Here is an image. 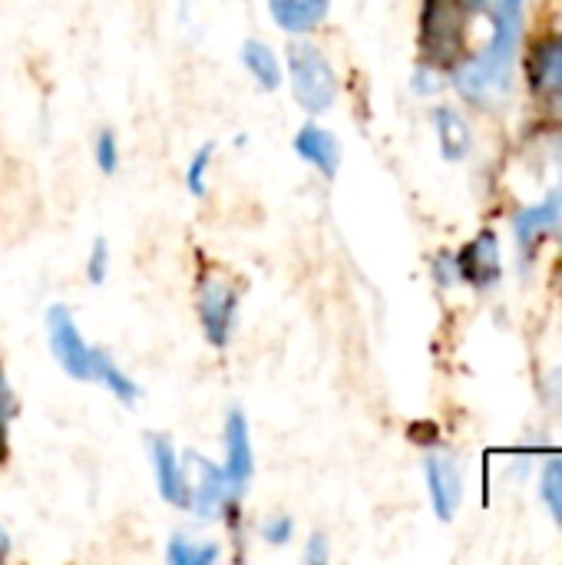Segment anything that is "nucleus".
Segmentation results:
<instances>
[{
  "label": "nucleus",
  "instance_id": "obj_27",
  "mask_svg": "<svg viewBox=\"0 0 562 565\" xmlns=\"http://www.w3.org/2000/svg\"><path fill=\"white\" fill-rule=\"evenodd\" d=\"M7 460V430H0V467Z\"/></svg>",
  "mask_w": 562,
  "mask_h": 565
},
{
  "label": "nucleus",
  "instance_id": "obj_26",
  "mask_svg": "<svg viewBox=\"0 0 562 565\" xmlns=\"http://www.w3.org/2000/svg\"><path fill=\"white\" fill-rule=\"evenodd\" d=\"M7 553H10V536H7V533L0 530V559H3Z\"/></svg>",
  "mask_w": 562,
  "mask_h": 565
},
{
  "label": "nucleus",
  "instance_id": "obj_10",
  "mask_svg": "<svg viewBox=\"0 0 562 565\" xmlns=\"http://www.w3.org/2000/svg\"><path fill=\"white\" fill-rule=\"evenodd\" d=\"M295 152L308 162V166H315L325 179H335L338 175V166H341V142H338V136L335 132H328L325 126H318V122H305L298 132H295Z\"/></svg>",
  "mask_w": 562,
  "mask_h": 565
},
{
  "label": "nucleus",
  "instance_id": "obj_21",
  "mask_svg": "<svg viewBox=\"0 0 562 565\" xmlns=\"http://www.w3.org/2000/svg\"><path fill=\"white\" fill-rule=\"evenodd\" d=\"M93 156H96V166H99L103 175H113L119 169V146H116V132L113 129H99Z\"/></svg>",
  "mask_w": 562,
  "mask_h": 565
},
{
  "label": "nucleus",
  "instance_id": "obj_19",
  "mask_svg": "<svg viewBox=\"0 0 562 565\" xmlns=\"http://www.w3.org/2000/svg\"><path fill=\"white\" fill-rule=\"evenodd\" d=\"M212 156H215V142H205V146H199L195 156L189 159L185 189H189V195H195V199H205V192H209V166H212Z\"/></svg>",
  "mask_w": 562,
  "mask_h": 565
},
{
  "label": "nucleus",
  "instance_id": "obj_8",
  "mask_svg": "<svg viewBox=\"0 0 562 565\" xmlns=\"http://www.w3.org/2000/svg\"><path fill=\"white\" fill-rule=\"evenodd\" d=\"M192 463H195V470H199V483L192 487L189 507H192L202 520H215V516L229 513V510L238 503V497L232 493L225 470L215 467V463H209V460L199 457V454H192Z\"/></svg>",
  "mask_w": 562,
  "mask_h": 565
},
{
  "label": "nucleus",
  "instance_id": "obj_4",
  "mask_svg": "<svg viewBox=\"0 0 562 565\" xmlns=\"http://www.w3.org/2000/svg\"><path fill=\"white\" fill-rule=\"evenodd\" d=\"M46 341H50V354L56 358V364L73 377V381H93V354L96 348H89L76 328V318L66 305H53L46 311Z\"/></svg>",
  "mask_w": 562,
  "mask_h": 565
},
{
  "label": "nucleus",
  "instance_id": "obj_2",
  "mask_svg": "<svg viewBox=\"0 0 562 565\" xmlns=\"http://www.w3.org/2000/svg\"><path fill=\"white\" fill-rule=\"evenodd\" d=\"M288 79L295 103L311 116L331 109V103L338 99V73L315 43H288Z\"/></svg>",
  "mask_w": 562,
  "mask_h": 565
},
{
  "label": "nucleus",
  "instance_id": "obj_14",
  "mask_svg": "<svg viewBox=\"0 0 562 565\" xmlns=\"http://www.w3.org/2000/svg\"><path fill=\"white\" fill-rule=\"evenodd\" d=\"M242 66L252 73V79H255L262 89L275 93V89L282 86V63H278L275 50H272L268 43L255 40V36L242 43Z\"/></svg>",
  "mask_w": 562,
  "mask_h": 565
},
{
  "label": "nucleus",
  "instance_id": "obj_5",
  "mask_svg": "<svg viewBox=\"0 0 562 565\" xmlns=\"http://www.w3.org/2000/svg\"><path fill=\"white\" fill-rule=\"evenodd\" d=\"M235 315H238V291L222 281L219 275L202 278L199 285V321L209 338V344L225 348L235 331Z\"/></svg>",
  "mask_w": 562,
  "mask_h": 565
},
{
  "label": "nucleus",
  "instance_id": "obj_24",
  "mask_svg": "<svg viewBox=\"0 0 562 565\" xmlns=\"http://www.w3.org/2000/svg\"><path fill=\"white\" fill-rule=\"evenodd\" d=\"M13 417H17V394H13V387L7 381V371L0 364V430H7Z\"/></svg>",
  "mask_w": 562,
  "mask_h": 565
},
{
  "label": "nucleus",
  "instance_id": "obj_20",
  "mask_svg": "<svg viewBox=\"0 0 562 565\" xmlns=\"http://www.w3.org/2000/svg\"><path fill=\"white\" fill-rule=\"evenodd\" d=\"M543 500L562 526V460H550L543 470Z\"/></svg>",
  "mask_w": 562,
  "mask_h": 565
},
{
  "label": "nucleus",
  "instance_id": "obj_25",
  "mask_svg": "<svg viewBox=\"0 0 562 565\" xmlns=\"http://www.w3.org/2000/svg\"><path fill=\"white\" fill-rule=\"evenodd\" d=\"M305 559H308V563H325V559H328V540L315 533V536L308 540V550H305Z\"/></svg>",
  "mask_w": 562,
  "mask_h": 565
},
{
  "label": "nucleus",
  "instance_id": "obj_11",
  "mask_svg": "<svg viewBox=\"0 0 562 565\" xmlns=\"http://www.w3.org/2000/svg\"><path fill=\"white\" fill-rule=\"evenodd\" d=\"M268 10H272V20L291 33V36H301V33H311L331 10V0H268Z\"/></svg>",
  "mask_w": 562,
  "mask_h": 565
},
{
  "label": "nucleus",
  "instance_id": "obj_1",
  "mask_svg": "<svg viewBox=\"0 0 562 565\" xmlns=\"http://www.w3.org/2000/svg\"><path fill=\"white\" fill-rule=\"evenodd\" d=\"M520 26H523V0H497L490 46L477 60L457 66L454 73V83L467 99H490L507 89L510 73H513Z\"/></svg>",
  "mask_w": 562,
  "mask_h": 565
},
{
  "label": "nucleus",
  "instance_id": "obj_13",
  "mask_svg": "<svg viewBox=\"0 0 562 565\" xmlns=\"http://www.w3.org/2000/svg\"><path fill=\"white\" fill-rule=\"evenodd\" d=\"M560 222L562 195H553V199H547V202H540V205H533V209H523V212L517 215V242H520L523 248H530L540 235L553 232Z\"/></svg>",
  "mask_w": 562,
  "mask_h": 565
},
{
  "label": "nucleus",
  "instance_id": "obj_16",
  "mask_svg": "<svg viewBox=\"0 0 562 565\" xmlns=\"http://www.w3.org/2000/svg\"><path fill=\"white\" fill-rule=\"evenodd\" d=\"M93 381H99L113 397H119L123 404H132L139 401V384L106 354V351H96L93 354Z\"/></svg>",
  "mask_w": 562,
  "mask_h": 565
},
{
  "label": "nucleus",
  "instance_id": "obj_23",
  "mask_svg": "<svg viewBox=\"0 0 562 565\" xmlns=\"http://www.w3.org/2000/svg\"><path fill=\"white\" fill-rule=\"evenodd\" d=\"M262 536H265V543H272V546H285V543L295 536L291 516H272V520L262 526Z\"/></svg>",
  "mask_w": 562,
  "mask_h": 565
},
{
  "label": "nucleus",
  "instance_id": "obj_18",
  "mask_svg": "<svg viewBox=\"0 0 562 565\" xmlns=\"http://www.w3.org/2000/svg\"><path fill=\"white\" fill-rule=\"evenodd\" d=\"M166 559L172 565H212L219 559L215 543H192L185 536H172L166 546Z\"/></svg>",
  "mask_w": 562,
  "mask_h": 565
},
{
  "label": "nucleus",
  "instance_id": "obj_17",
  "mask_svg": "<svg viewBox=\"0 0 562 565\" xmlns=\"http://www.w3.org/2000/svg\"><path fill=\"white\" fill-rule=\"evenodd\" d=\"M533 73H537V83L543 93L562 96V40H550L537 50Z\"/></svg>",
  "mask_w": 562,
  "mask_h": 565
},
{
  "label": "nucleus",
  "instance_id": "obj_15",
  "mask_svg": "<svg viewBox=\"0 0 562 565\" xmlns=\"http://www.w3.org/2000/svg\"><path fill=\"white\" fill-rule=\"evenodd\" d=\"M434 126H437V139H441V152L447 159H464L470 152V129L467 122L460 119L457 109L450 106H441L434 113Z\"/></svg>",
  "mask_w": 562,
  "mask_h": 565
},
{
  "label": "nucleus",
  "instance_id": "obj_9",
  "mask_svg": "<svg viewBox=\"0 0 562 565\" xmlns=\"http://www.w3.org/2000/svg\"><path fill=\"white\" fill-rule=\"evenodd\" d=\"M427 487H431V503H434V513L450 523L460 500H464V480H460V470L450 457L444 454H434L427 457Z\"/></svg>",
  "mask_w": 562,
  "mask_h": 565
},
{
  "label": "nucleus",
  "instance_id": "obj_3",
  "mask_svg": "<svg viewBox=\"0 0 562 565\" xmlns=\"http://www.w3.org/2000/svg\"><path fill=\"white\" fill-rule=\"evenodd\" d=\"M467 0H424L421 50L431 63H450L464 50Z\"/></svg>",
  "mask_w": 562,
  "mask_h": 565
},
{
  "label": "nucleus",
  "instance_id": "obj_12",
  "mask_svg": "<svg viewBox=\"0 0 562 565\" xmlns=\"http://www.w3.org/2000/svg\"><path fill=\"white\" fill-rule=\"evenodd\" d=\"M460 275L477 285H490L500 278V252H497V238L490 232L480 235L474 245H467V252L460 255Z\"/></svg>",
  "mask_w": 562,
  "mask_h": 565
},
{
  "label": "nucleus",
  "instance_id": "obj_22",
  "mask_svg": "<svg viewBox=\"0 0 562 565\" xmlns=\"http://www.w3.org/2000/svg\"><path fill=\"white\" fill-rule=\"evenodd\" d=\"M86 275L93 285H103L106 275H109V245L106 238H96L93 248H89V258H86Z\"/></svg>",
  "mask_w": 562,
  "mask_h": 565
},
{
  "label": "nucleus",
  "instance_id": "obj_7",
  "mask_svg": "<svg viewBox=\"0 0 562 565\" xmlns=\"http://www.w3.org/2000/svg\"><path fill=\"white\" fill-rule=\"evenodd\" d=\"M149 460H152V473H156V490H159V497H162L169 507L189 510L192 487H189V480H185V470H182V460H179L172 440L156 434V437L149 440Z\"/></svg>",
  "mask_w": 562,
  "mask_h": 565
},
{
  "label": "nucleus",
  "instance_id": "obj_28",
  "mask_svg": "<svg viewBox=\"0 0 562 565\" xmlns=\"http://www.w3.org/2000/svg\"><path fill=\"white\" fill-rule=\"evenodd\" d=\"M560 169H562V156H560Z\"/></svg>",
  "mask_w": 562,
  "mask_h": 565
},
{
  "label": "nucleus",
  "instance_id": "obj_6",
  "mask_svg": "<svg viewBox=\"0 0 562 565\" xmlns=\"http://www.w3.org/2000/svg\"><path fill=\"white\" fill-rule=\"evenodd\" d=\"M225 477L232 493L242 500L252 473H255V450H252V437H248V420L242 411H229L225 417Z\"/></svg>",
  "mask_w": 562,
  "mask_h": 565
}]
</instances>
